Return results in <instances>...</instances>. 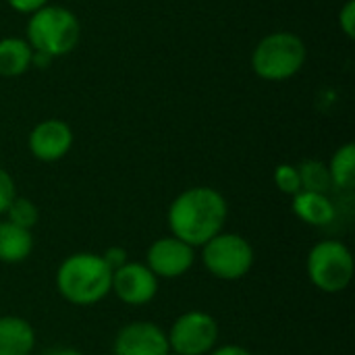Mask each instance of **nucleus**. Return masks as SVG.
<instances>
[{
    "instance_id": "1",
    "label": "nucleus",
    "mask_w": 355,
    "mask_h": 355,
    "mask_svg": "<svg viewBox=\"0 0 355 355\" xmlns=\"http://www.w3.org/2000/svg\"><path fill=\"white\" fill-rule=\"evenodd\" d=\"M227 218V198L208 185L183 189L166 210V225L171 235L191 248H202L212 237L223 233Z\"/></svg>"
},
{
    "instance_id": "2",
    "label": "nucleus",
    "mask_w": 355,
    "mask_h": 355,
    "mask_svg": "<svg viewBox=\"0 0 355 355\" xmlns=\"http://www.w3.org/2000/svg\"><path fill=\"white\" fill-rule=\"evenodd\" d=\"M54 283L64 302L79 308H92L110 295L112 270L100 254L75 252L58 264Z\"/></svg>"
},
{
    "instance_id": "3",
    "label": "nucleus",
    "mask_w": 355,
    "mask_h": 355,
    "mask_svg": "<svg viewBox=\"0 0 355 355\" xmlns=\"http://www.w3.org/2000/svg\"><path fill=\"white\" fill-rule=\"evenodd\" d=\"M81 37V23L77 15L60 4H46L27 19L25 40L33 52L48 58L71 54Z\"/></svg>"
},
{
    "instance_id": "4",
    "label": "nucleus",
    "mask_w": 355,
    "mask_h": 355,
    "mask_svg": "<svg viewBox=\"0 0 355 355\" xmlns=\"http://www.w3.org/2000/svg\"><path fill=\"white\" fill-rule=\"evenodd\" d=\"M308 60L306 42L293 31H272L252 50V71L264 81H289Z\"/></svg>"
},
{
    "instance_id": "5",
    "label": "nucleus",
    "mask_w": 355,
    "mask_h": 355,
    "mask_svg": "<svg viewBox=\"0 0 355 355\" xmlns=\"http://www.w3.org/2000/svg\"><path fill=\"white\" fill-rule=\"evenodd\" d=\"M355 262L347 243L339 239H322L306 256V275L310 283L329 295L343 293L354 281Z\"/></svg>"
},
{
    "instance_id": "6",
    "label": "nucleus",
    "mask_w": 355,
    "mask_h": 355,
    "mask_svg": "<svg viewBox=\"0 0 355 355\" xmlns=\"http://www.w3.org/2000/svg\"><path fill=\"white\" fill-rule=\"evenodd\" d=\"M256 254L252 243L237 233H218L202 245V264L218 281H239L254 268Z\"/></svg>"
},
{
    "instance_id": "7",
    "label": "nucleus",
    "mask_w": 355,
    "mask_h": 355,
    "mask_svg": "<svg viewBox=\"0 0 355 355\" xmlns=\"http://www.w3.org/2000/svg\"><path fill=\"white\" fill-rule=\"evenodd\" d=\"M168 347L179 355H208L220 339L218 320L204 310H189L175 318L168 333Z\"/></svg>"
},
{
    "instance_id": "8",
    "label": "nucleus",
    "mask_w": 355,
    "mask_h": 355,
    "mask_svg": "<svg viewBox=\"0 0 355 355\" xmlns=\"http://www.w3.org/2000/svg\"><path fill=\"white\" fill-rule=\"evenodd\" d=\"M196 264V248L185 241L164 235L150 243L146 252V266L156 275V279H181Z\"/></svg>"
},
{
    "instance_id": "9",
    "label": "nucleus",
    "mask_w": 355,
    "mask_h": 355,
    "mask_svg": "<svg viewBox=\"0 0 355 355\" xmlns=\"http://www.w3.org/2000/svg\"><path fill=\"white\" fill-rule=\"evenodd\" d=\"M156 275L141 262H127L121 268L112 270V283H110V293L119 302L131 308H141L148 306L156 295H158V283Z\"/></svg>"
},
{
    "instance_id": "10",
    "label": "nucleus",
    "mask_w": 355,
    "mask_h": 355,
    "mask_svg": "<svg viewBox=\"0 0 355 355\" xmlns=\"http://www.w3.org/2000/svg\"><path fill=\"white\" fill-rule=\"evenodd\" d=\"M75 144V133L71 125L62 119H44L29 131L27 148L31 156L40 162L62 160Z\"/></svg>"
},
{
    "instance_id": "11",
    "label": "nucleus",
    "mask_w": 355,
    "mask_h": 355,
    "mask_svg": "<svg viewBox=\"0 0 355 355\" xmlns=\"http://www.w3.org/2000/svg\"><path fill=\"white\" fill-rule=\"evenodd\" d=\"M171 352L166 333L150 320H133L119 329L112 355H166Z\"/></svg>"
},
{
    "instance_id": "12",
    "label": "nucleus",
    "mask_w": 355,
    "mask_h": 355,
    "mask_svg": "<svg viewBox=\"0 0 355 355\" xmlns=\"http://www.w3.org/2000/svg\"><path fill=\"white\" fill-rule=\"evenodd\" d=\"M35 329L23 316H0V355H33Z\"/></svg>"
},
{
    "instance_id": "13",
    "label": "nucleus",
    "mask_w": 355,
    "mask_h": 355,
    "mask_svg": "<svg viewBox=\"0 0 355 355\" xmlns=\"http://www.w3.org/2000/svg\"><path fill=\"white\" fill-rule=\"evenodd\" d=\"M293 214L310 227H327L337 218V208L329 193L300 191L291 202Z\"/></svg>"
},
{
    "instance_id": "14",
    "label": "nucleus",
    "mask_w": 355,
    "mask_h": 355,
    "mask_svg": "<svg viewBox=\"0 0 355 355\" xmlns=\"http://www.w3.org/2000/svg\"><path fill=\"white\" fill-rule=\"evenodd\" d=\"M33 233L8 220H0V262L21 264L33 252Z\"/></svg>"
},
{
    "instance_id": "15",
    "label": "nucleus",
    "mask_w": 355,
    "mask_h": 355,
    "mask_svg": "<svg viewBox=\"0 0 355 355\" xmlns=\"http://www.w3.org/2000/svg\"><path fill=\"white\" fill-rule=\"evenodd\" d=\"M33 50L25 37L8 35L0 40V77H19L31 69Z\"/></svg>"
},
{
    "instance_id": "16",
    "label": "nucleus",
    "mask_w": 355,
    "mask_h": 355,
    "mask_svg": "<svg viewBox=\"0 0 355 355\" xmlns=\"http://www.w3.org/2000/svg\"><path fill=\"white\" fill-rule=\"evenodd\" d=\"M331 185L341 191H352L355 185V146L352 141L343 144L335 150L331 160L327 162Z\"/></svg>"
},
{
    "instance_id": "17",
    "label": "nucleus",
    "mask_w": 355,
    "mask_h": 355,
    "mask_svg": "<svg viewBox=\"0 0 355 355\" xmlns=\"http://www.w3.org/2000/svg\"><path fill=\"white\" fill-rule=\"evenodd\" d=\"M300 179H302V191H316V193H329L331 191V175L329 166L322 160L308 158L302 164H297Z\"/></svg>"
},
{
    "instance_id": "18",
    "label": "nucleus",
    "mask_w": 355,
    "mask_h": 355,
    "mask_svg": "<svg viewBox=\"0 0 355 355\" xmlns=\"http://www.w3.org/2000/svg\"><path fill=\"white\" fill-rule=\"evenodd\" d=\"M4 216L8 223L17 225L21 229H27V231H33V227L40 223V210H37L35 202L29 198H21V196H17L12 200V204L8 206Z\"/></svg>"
},
{
    "instance_id": "19",
    "label": "nucleus",
    "mask_w": 355,
    "mask_h": 355,
    "mask_svg": "<svg viewBox=\"0 0 355 355\" xmlns=\"http://www.w3.org/2000/svg\"><path fill=\"white\" fill-rule=\"evenodd\" d=\"M272 181L277 185V189L285 196H295L302 191V179H300V171L295 164L283 162L272 171Z\"/></svg>"
},
{
    "instance_id": "20",
    "label": "nucleus",
    "mask_w": 355,
    "mask_h": 355,
    "mask_svg": "<svg viewBox=\"0 0 355 355\" xmlns=\"http://www.w3.org/2000/svg\"><path fill=\"white\" fill-rule=\"evenodd\" d=\"M17 198V185L12 175L0 166V216L6 214L8 206L12 204V200Z\"/></svg>"
},
{
    "instance_id": "21",
    "label": "nucleus",
    "mask_w": 355,
    "mask_h": 355,
    "mask_svg": "<svg viewBox=\"0 0 355 355\" xmlns=\"http://www.w3.org/2000/svg\"><path fill=\"white\" fill-rule=\"evenodd\" d=\"M339 27L343 29V33L354 40L355 37V0H347L341 10H339Z\"/></svg>"
},
{
    "instance_id": "22",
    "label": "nucleus",
    "mask_w": 355,
    "mask_h": 355,
    "mask_svg": "<svg viewBox=\"0 0 355 355\" xmlns=\"http://www.w3.org/2000/svg\"><path fill=\"white\" fill-rule=\"evenodd\" d=\"M100 256L104 258V262L108 264V268H110V270H116V268H121L123 264H127V262H129V258H127V250H125V248H121V245H110V248H106Z\"/></svg>"
},
{
    "instance_id": "23",
    "label": "nucleus",
    "mask_w": 355,
    "mask_h": 355,
    "mask_svg": "<svg viewBox=\"0 0 355 355\" xmlns=\"http://www.w3.org/2000/svg\"><path fill=\"white\" fill-rule=\"evenodd\" d=\"M15 12H19V15H31V12H35V10H40L42 6H46V4H50V0H4Z\"/></svg>"
},
{
    "instance_id": "24",
    "label": "nucleus",
    "mask_w": 355,
    "mask_h": 355,
    "mask_svg": "<svg viewBox=\"0 0 355 355\" xmlns=\"http://www.w3.org/2000/svg\"><path fill=\"white\" fill-rule=\"evenodd\" d=\"M208 355H254L248 347H243V345H235V343H227V345H216L212 352Z\"/></svg>"
},
{
    "instance_id": "25",
    "label": "nucleus",
    "mask_w": 355,
    "mask_h": 355,
    "mask_svg": "<svg viewBox=\"0 0 355 355\" xmlns=\"http://www.w3.org/2000/svg\"><path fill=\"white\" fill-rule=\"evenodd\" d=\"M40 355H83L79 349H73V347H50V349H44Z\"/></svg>"
},
{
    "instance_id": "26",
    "label": "nucleus",
    "mask_w": 355,
    "mask_h": 355,
    "mask_svg": "<svg viewBox=\"0 0 355 355\" xmlns=\"http://www.w3.org/2000/svg\"><path fill=\"white\" fill-rule=\"evenodd\" d=\"M166 355H179V354H175V352H168V354Z\"/></svg>"
}]
</instances>
